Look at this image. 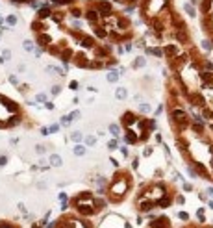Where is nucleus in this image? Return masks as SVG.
Here are the masks:
<instances>
[{
  "label": "nucleus",
  "instance_id": "nucleus-22",
  "mask_svg": "<svg viewBox=\"0 0 213 228\" xmlns=\"http://www.w3.org/2000/svg\"><path fill=\"white\" fill-rule=\"evenodd\" d=\"M17 24H19V15H15V13L6 15V26L8 28H15Z\"/></svg>",
  "mask_w": 213,
  "mask_h": 228
},
{
  "label": "nucleus",
  "instance_id": "nucleus-42",
  "mask_svg": "<svg viewBox=\"0 0 213 228\" xmlns=\"http://www.w3.org/2000/svg\"><path fill=\"white\" fill-rule=\"evenodd\" d=\"M119 152L122 154V158H130V150H128V147H119Z\"/></svg>",
  "mask_w": 213,
  "mask_h": 228
},
{
  "label": "nucleus",
  "instance_id": "nucleus-37",
  "mask_svg": "<svg viewBox=\"0 0 213 228\" xmlns=\"http://www.w3.org/2000/svg\"><path fill=\"white\" fill-rule=\"evenodd\" d=\"M70 123H72V119H70L69 115H63V117L59 119V124H61V126H70Z\"/></svg>",
  "mask_w": 213,
  "mask_h": 228
},
{
  "label": "nucleus",
  "instance_id": "nucleus-48",
  "mask_svg": "<svg viewBox=\"0 0 213 228\" xmlns=\"http://www.w3.org/2000/svg\"><path fill=\"white\" fill-rule=\"evenodd\" d=\"M45 108H46L48 111H52V110H54L56 106H54V102H50V100H48V102H45Z\"/></svg>",
  "mask_w": 213,
  "mask_h": 228
},
{
  "label": "nucleus",
  "instance_id": "nucleus-43",
  "mask_svg": "<svg viewBox=\"0 0 213 228\" xmlns=\"http://www.w3.org/2000/svg\"><path fill=\"white\" fill-rule=\"evenodd\" d=\"M78 87H80V84H78L76 80H72V82H69V89H70V91H78Z\"/></svg>",
  "mask_w": 213,
  "mask_h": 228
},
{
  "label": "nucleus",
  "instance_id": "nucleus-26",
  "mask_svg": "<svg viewBox=\"0 0 213 228\" xmlns=\"http://www.w3.org/2000/svg\"><path fill=\"white\" fill-rule=\"evenodd\" d=\"M200 48H202V50H206V52H211V50H213V41L208 39V37H206V39H202V41H200Z\"/></svg>",
  "mask_w": 213,
  "mask_h": 228
},
{
  "label": "nucleus",
  "instance_id": "nucleus-12",
  "mask_svg": "<svg viewBox=\"0 0 213 228\" xmlns=\"http://www.w3.org/2000/svg\"><path fill=\"white\" fill-rule=\"evenodd\" d=\"M182 11L189 17V19H196L198 17V8L195 4H191L189 0H185V2L182 4Z\"/></svg>",
  "mask_w": 213,
  "mask_h": 228
},
{
  "label": "nucleus",
  "instance_id": "nucleus-5",
  "mask_svg": "<svg viewBox=\"0 0 213 228\" xmlns=\"http://www.w3.org/2000/svg\"><path fill=\"white\" fill-rule=\"evenodd\" d=\"M46 228H94L93 223L87 219V217H82L78 213H69L63 211L56 221H52Z\"/></svg>",
  "mask_w": 213,
  "mask_h": 228
},
{
  "label": "nucleus",
  "instance_id": "nucleus-40",
  "mask_svg": "<svg viewBox=\"0 0 213 228\" xmlns=\"http://www.w3.org/2000/svg\"><path fill=\"white\" fill-rule=\"evenodd\" d=\"M8 80H9V84H11V85H15V87H19V85H20V84H19V78H17L15 74H9Z\"/></svg>",
  "mask_w": 213,
  "mask_h": 228
},
{
  "label": "nucleus",
  "instance_id": "nucleus-49",
  "mask_svg": "<svg viewBox=\"0 0 213 228\" xmlns=\"http://www.w3.org/2000/svg\"><path fill=\"white\" fill-rule=\"evenodd\" d=\"M198 199H200V200H204V202H208V195H206V191H204V193H198Z\"/></svg>",
  "mask_w": 213,
  "mask_h": 228
},
{
  "label": "nucleus",
  "instance_id": "nucleus-41",
  "mask_svg": "<svg viewBox=\"0 0 213 228\" xmlns=\"http://www.w3.org/2000/svg\"><path fill=\"white\" fill-rule=\"evenodd\" d=\"M9 4H13V6H24V4H28L30 0H8Z\"/></svg>",
  "mask_w": 213,
  "mask_h": 228
},
{
  "label": "nucleus",
  "instance_id": "nucleus-44",
  "mask_svg": "<svg viewBox=\"0 0 213 228\" xmlns=\"http://www.w3.org/2000/svg\"><path fill=\"white\" fill-rule=\"evenodd\" d=\"M178 219H182V221H189V213H187V211H178Z\"/></svg>",
  "mask_w": 213,
  "mask_h": 228
},
{
  "label": "nucleus",
  "instance_id": "nucleus-34",
  "mask_svg": "<svg viewBox=\"0 0 213 228\" xmlns=\"http://www.w3.org/2000/svg\"><path fill=\"white\" fill-rule=\"evenodd\" d=\"M69 117L72 119V123H74V121H80V119H82V111H80V110H72V111L69 113Z\"/></svg>",
  "mask_w": 213,
  "mask_h": 228
},
{
  "label": "nucleus",
  "instance_id": "nucleus-35",
  "mask_svg": "<svg viewBox=\"0 0 213 228\" xmlns=\"http://www.w3.org/2000/svg\"><path fill=\"white\" fill-rule=\"evenodd\" d=\"M196 217H198L200 223H206V210H204V208H198V210H196Z\"/></svg>",
  "mask_w": 213,
  "mask_h": 228
},
{
  "label": "nucleus",
  "instance_id": "nucleus-13",
  "mask_svg": "<svg viewBox=\"0 0 213 228\" xmlns=\"http://www.w3.org/2000/svg\"><path fill=\"white\" fill-rule=\"evenodd\" d=\"M148 228H170V223H169V219L165 215H161V217H156V219L148 224Z\"/></svg>",
  "mask_w": 213,
  "mask_h": 228
},
{
  "label": "nucleus",
  "instance_id": "nucleus-16",
  "mask_svg": "<svg viewBox=\"0 0 213 228\" xmlns=\"http://www.w3.org/2000/svg\"><path fill=\"white\" fill-rule=\"evenodd\" d=\"M130 67H132L134 71L145 69V67H146V58H145V56H135V58H134V61L130 63Z\"/></svg>",
  "mask_w": 213,
  "mask_h": 228
},
{
  "label": "nucleus",
  "instance_id": "nucleus-24",
  "mask_svg": "<svg viewBox=\"0 0 213 228\" xmlns=\"http://www.w3.org/2000/svg\"><path fill=\"white\" fill-rule=\"evenodd\" d=\"M137 111H139L141 115H148V113H150L152 111V106L150 104H148V102H139V104H137Z\"/></svg>",
  "mask_w": 213,
  "mask_h": 228
},
{
  "label": "nucleus",
  "instance_id": "nucleus-4",
  "mask_svg": "<svg viewBox=\"0 0 213 228\" xmlns=\"http://www.w3.org/2000/svg\"><path fill=\"white\" fill-rule=\"evenodd\" d=\"M24 121V113L20 106L11 99L0 95V128H13Z\"/></svg>",
  "mask_w": 213,
  "mask_h": 228
},
{
  "label": "nucleus",
  "instance_id": "nucleus-46",
  "mask_svg": "<svg viewBox=\"0 0 213 228\" xmlns=\"http://www.w3.org/2000/svg\"><path fill=\"white\" fill-rule=\"evenodd\" d=\"M8 161H9V158H8L6 154H2V156H0V167H4V165H8Z\"/></svg>",
  "mask_w": 213,
  "mask_h": 228
},
{
  "label": "nucleus",
  "instance_id": "nucleus-8",
  "mask_svg": "<svg viewBox=\"0 0 213 228\" xmlns=\"http://www.w3.org/2000/svg\"><path fill=\"white\" fill-rule=\"evenodd\" d=\"M98 228H134V226L128 223V221H124L122 217L115 215V213H108L102 219V223H100Z\"/></svg>",
  "mask_w": 213,
  "mask_h": 228
},
{
  "label": "nucleus",
  "instance_id": "nucleus-52",
  "mask_svg": "<svg viewBox=\"0 0 213 228\" xmlns=\"http://www.w3.org/2000/svg\"><path fill=\"white\" fill-rule=\"evenodd\" d=\"M174 200H176V202H178V204H184V202H185V199H184V197H182V195H178V197H176V199H174Z\"/></svg>",
  "mask_w": 213,
  "mask_h": 228
},
{
  "label": "nucleus",
  "instance_id": "nucleus-47",
  "mask_svg": "<svg viewBox=\"0 0 213 228\" xmlns=\"http://www.w3.org/2000/svg\"><path fill=\"white\" fill-rule=\"evenodd\" d=\"M39 132H41V135H50V130H48V126H43V128L39 130Z\"/></svg>",
  "mask_w": 213,
  "mask_h": 228
},
{
  "label": "nucleus",
  "instance_id": "nucleus-29",
  "mask_svg": "<svg viewBox=\"0 0 213 228\" xmlns=\"http://www.w3.org/2000/svg\"><path fill=\"white\" fill-rule=\"evenodd\" d=\"M108 148H110V152H115V150H119V139L111 137V139L108 141Z\"/></svg>",
  "mask_w": 213,
  "mask_h": 228
},
{
  "label": "nucleus",
  "instance_id": "nucleus-32",
  "mask_svg": "<svg viewBox=\"0 0 213 228\" xmlns=\"http://www.w3.org/2000/svg\"><path fill=\"white\" fill-rule=\"evenodd\" d=\"M35 102H39V104L48 102V95H46V93H37V95H35Z\"/></svg>",
  "mask_w": 213,
  "mask_h": 228
},
{
  "label": "nucleus",
  "instance_id": "nucleus-25",
  "mask_svg": "<svg viewBox=\"0 0 213 228\" xmlns=\"http://www.w3.org/2000/svg\"><path fill=\"white\" fill-rule=\"evenodd\" d=\"M83 137H85V135L80 132V130H74V132L69 134V139L72 141V143H83Z\"/></svg>",
  "mask_w": 213,
  "mask_h": 228
},
{
  "label": "nucleus",
  "instance_id": "nucleus-53",
  "mask_svg": "<svg viewBox=\"0 0 213 228\" xmlns=\"http://www.w3.org/2000/svg\"><path fill=\"white\" fill-rule=\"evenodd\" d=\"M206 193H208V195H209V197H213V186H209V187H208V189H206Z\"/></svg>",
  "mask_w": 213,
  "mask_h": 228
},
{
  "label": "nucleus",
  "instance_id": "nucleus-51",
  "mask_svg": "<svg viewBox=\"0 0 213 228\" xmlns=\"http://www.w3.org/2000/svg\"><path fill=\"white\" fill-rule=\"evenodd\" d=\"M161 111H163V104H159V106H158V110L154 111V115L158 117V115H159V113H161Z\"/></svg>",
  "mask_w": 213,
  "mask_h": 228
},
{
  "label": "nucleus",
  "instance_id": "nucleus-7",
  "mask_svg": "<svg viewBox=\"0 0 213 228\" xmlns=\"http://www.w3.org/2000/svg\"><path fill=\"white\" fill-rule=\"evenodd\" d=\"M83 20L87 23L89 28H94V26H100L102 24V15L97 8H94L93 2H87L83 6Z\"/></svg>",
  "mask_w": 213,
  "mask_h": 228
},
{
  "label": "nucleus",
  "instance_id": "nucleus-36",
  "mask_svg": "<svg viewBox=\"0 0 213 228\" xmlns=\"http://www.w3.org/2000/svg\"><path fill=\"white\" fill-rule=\"evenodd\" d=\"M59 93H61V85H59V84H54V85L50 87V95H52V96H58Z\"/></svg>",
  "mask_w": 213,
  "mask_h": 228
},
{
  "label": "nucleus",
  "instance_id": "nucleus-18",
  "mask_svg": "<svg viewBox=\"0 0 213 228\" xmlns=\"http://www.w3.org/2000/svg\"><path fill=\"white\" fill-rule=\"evenodd\" d=\"M48 165L50 167H61L63 165V158L58 154V152H52V154L48 156Z\"/></svg>",
  "mask_w": 213,
  "mask_h": 228
},
{
  "label": "nucleus",
  "instance_id": "nucleus-45",
  "mask_svg": "<svg viewBox=\"0 0 213 228\" xmlns=\"http://www.w3.org/2000/svg\"><path fill=\"white\" fill-rule=\"evenodd\" d=\"M182 187H184V191H193L195 187H193V184H189V182H184L182 184Z\"/></svg>",
  "mask_w": 213,
  "mask_h": 228
},
{
  "label": "nucleus",
  "instance_id": "nucleus-14",
  "mask_svg": "<svg viewBox=\"0 0 213 228\" xmlns=\"http://www.w3.org/2000/svg\"><path fill=\"white\" fill-rule=\"evenodd\" d=\"M45 72L48 76H65V69H61L59 65H45Z\"/></svg>",
  "mask_w": 213,
  "mask_h": 228
},
{
  "label": "nucleus",
  "instance_id": "nucleus-20",
  "mask_svg": "<svg viewBox=\"0 0 213 228\" xmlns=\"http://www.w3.org/2000/svg\"><path fill=\"white\" fill-rule=\"evenodd\" d=\"M113 95H115V99H117V100H126V99H128V89L122 87V85H119V87L115 89Z\"/></svg>",
  "mask_w": 213,
  "mask_h": 228
},
{
  "label": "nucleus",
  "instance_id": "nucleus-11",
  "mask_svg": "<svg viewBox=\"0 0 213 228\" xmlns=\"http://www.w3.org/2000/svg\"><path fill=\"white\" fill-rule=\"evenodd\" d=\"M54 4H50V2H45L43 4V8H39L37 11H35V19H39V20H50V17H52V11H54Z\"/></svg>",
  "mask_w": 213,
  "mask_h": 228
},
{
  "label": "nucleus",
  "instance_id": "nucleus-30",
  "mask_svg": "<svg viewBox=\"0 0 213 228\" xmlns=\"http://www.w3.org/2000/svg\"><path fill=\"white\" fill-rule=\"evenodd\" d=\"M46 150H48L46 145H43V143H37V145H35V154H37V156H45Z\"/></svg>",
  "mask_w": 213,
  "mask_h": 228
},
{
  "label": "nucleus",
  "instance_id": "nucleus-28",
  "mask_svg": "<svg viewBox=\"0 0 213 228\" xmlns=\"http://www.w3.org/2000/svg\"><path fill=\"white\" fill-rule=\"evenodd\" d=\"M46 2L54 4V6H72V4H76V0H46Z\"/></svg>",
  "mask_w": 213,
  "mask_h": 228
},
{
  "label": "nucleus",
  "instance_id": "nucleus-19",
  "mask_svg": "<svg viewBox=\"0 0 213 228\" xmlns=\"http://www.w3.org/2000/svg\"><path fill=\"white\" fill-rule=\"evenodd\" d=\"M121 76H122V74L119 72V69H110V71H108V74H106V80H108L110 84H117Z\"/></svg>",
  "mask_w": 213,
  "mask_h": 228
},
{
  "label": "nucleus",
  "instance_id": "nucleus-9",
  "mask_svg": "<svg viewBox=\"0 0 213 228\" xmlns=\"http://www.w3.org/2000/svg\"><path fill=\"white\" fill-rule=\"evenodd\" d=\"M163 47V54H165V58L167 59H174L176 56H180L184 50H182V45H180L178 41H172V43H165Z\"/></svg>",
  "mask_w": 213,
  "mask_h": 228
},
{
  "label": "nucleus",
  "instance_id": "nucleus-17",
  "mask_svg": "<svg viewBox=\"0 0 213 228\" xmlns=\"http://www.w3.org/2000/svg\"><path fill=\"white\" fill-rule=\"evenodd\" d=\"M72 154L78 156V158H83L85 154H87V147H85V143H74L72 145Z\"/></svg>",
  "mask_w": 213,
  "mask_h": 228
},
{
  "label": "nucleus",
  "instance_id": "nucleus-21",
  "mask_svg": "<svg viewBox=\"0 0 213 228\" xmlns=\"http://www.w3.org/2000/svg\"><path fill=\"white\" fill-rule=\"evenodd\" d=\"M83 143H85V147H97V143H98V135H97V134H89V135H85V137H83Z\"/></svg>",
  "mask_w": 213,
  "mask_h": 228
},
{
  "label": "nucleus",
  "instance_id": "nucleus-10",
  "mask_svg": "<svg viewBox=\"0 0 213 228\" xmlns=\"http://www.w3.org/2000/svg\"><path fill=\"white\" fill-rule=\"evenodd\" d=\"M93 4H94V8L100 11L102 17H106V15H110V13L115 11V6H113L111 0H93Z\"/></svg>",
  "mask_w": 213,
  "mask_h": 228
},
{
  "label": "nucleus",
  "instance_id": "nucleus-3",
  "mask_svg": "<svg viewBox=\"0 0 213 228\" xmlns=\"http://www.w3.org/2000/svg\"><path fill=\"white\" fill-rule=\"evenodd\" d=\"M135 197L152 202L156 208H169V206L174 202V197H172V193H170V189H169V186L165 182L145 184Z\"/></svg>",
  "mask_w": 213,
  "mask_h": 228
},
{
  "label": "nucleus",
  "instance_id": "nucleus-2",
  "mask_svg": "<svg viewBox=\"0 0 213 228\" xmlns=\"http://www.w3.org/2000/svg\"><path fill=\"white\" fill-rule=\"evenodd\" d=\"M134 189V175L126 169H115L106 187V199L110 204H122Z\"/></svg>",
  "mask_w": 213,
  "mask_h": 228
},
{
  "label": "nucleus",
  "instance_id": "nucleus-33",
  "mask_svg": "<svg viewBox=\"0 0 213 228\" xmlns=\"http://www.w3.org/2000/svg\"><path fill=\"white\" fill-rule=\"evenodd\" d=\"M0 59H2V63H8L9 59H11V50H9V48L2 50V56H0Z\"/></svg>",
  "mask_w": 213,
  "mask_h": 228
},
{
  "label": "nucleus",
  "instance_id": "nucleus-39",
  "mask_svg": "<svg viewBox=\"0 0 213 228\" xmlns=\"http://www.w3.org/2000/svg\"><path fill=\"white\" fill-rule=\"evenodd\" d=\"M48 130H50V134H58L59 130H61V124H59V123H54V124L48 126Z\"/></svg>",
  "mask_w": 213,
  "mask_h": 228
},
{
  "label": "nucleus",
  "instance_id": "nucleus-27",
  "mask_svg": "<svg viewBox=\"0 0 213 228\" xmlns=\"http://www.w3.org/2000/svg\"><path fill=\"white\" fill-rule=\"evenodd\" d=\"M154 150H156V148H154L152 145H145V148H143V152H141V156H143L145 160H146V158H152V156H154Z\"/></svg>",
  "mask_w": 213,
  "mask_h": 228
},
{
  "label": "nucleus",
  "instance_id": "nucleus-31",
  "mask_svg": "<svg viewBox=\"0 0 213 228\" xmlns=\"http://www.w3.org/2000/svg\"><path fill=\"white\" fill-rule=\"evenodd\" d=\"M0 228H22V226L13 221H0Z\"/></svg>",
  "mask_w": 213,
  "mask_h": 228
},
{
  "label": "nucleus",
  "instance_id": "nucleus-50",
  "mask_svg": "<svg viewBox=\"0 0 213 228\" xmlns=\"http://www.w3.org/2000/svg\"><path fill=\"white\" fill-rule=\"evenodd\" d=\"M154 139H156V143H163V137H161V134H156V135H154Z\"/></svg>",
  "mask_w": 213,
  "mask_h": 228
},
{
  "label": "nucleus",
  "instance_id": "nucleus-6",
  "mask_svg": "<svg viewBox=\"0 0 213 228\" xmlns=\"http://www.w3.org/2000/svg\"><path fill=\"white\" fill-rule=\"evenodd\" d=\"M169 117H170V124H172V128L176 130L178 134H184V132L189 130V126H191V115H189V111L185 110V108L178 106V104L170 106Z\"/></svg>",
  "mask_w": 213,
  "mask_h": 228
},
{
  "label": "nucleus",
  "instance_id": "nucleus-15",
  "mask_svg": "<svg viewBox=\"0 0 213 228\" xmlns=\"http://www.w3.org/2000/svg\"><path fill=\"white\" fill-rule=\"evenodd\" d=\"M108 132L111 134V137H115V139H121V137H122V134H124V130H122L121 123H111V124L108 126Z\"/></svg>",
  "mask_w": 213,
  "mask_h": 228
},
{
  "label": "nucleus",
  "instance_id": "nucleus-54",
  "mask_svg": "<svg viewBox=\"0 0 213 228\" xmlns=\"http://www.w3.org/2000/svg\"><path fill=\"white\" fill-rule=\"evenodd\" d=\"M208 206H209V210H213V200H208Z\"/></svg>",
  "mask_w": 213,
  "mask_h": 228
},
{
  "label": "nucleus",
  "instance_id": "nucleus-1",
  "mask_svg": "<svg viewBox=\"0 0 213 228\" xmlns=\"http://www.w3.org/2000/svg\"><path fill=\"white\" fill-rule=\"evenodd\" d=\"M108 199H106V195H98L91 189H85V191H80L76 193L74 197L69 199V206L74 213H78L82 217H91L102 213L106 208H108Z\"/></svg>",
  "mask_w": 213,
  "mask_h": 228
},
{
  "label": "nucleus",
  "instance_id": "nucleus-38",
  "mask_svg": "<svg viewBox=\"0 0 213 228\" xmlns=\"http://www.w3.org/2000/svg\"><path fill=\"white\" fill-rule=\"evenodd\" d=\"M130 167H132L134 171H139V156H134V158H132V163H130Z\"/></svg>",
  "mask_w": 213,
  "mask_h": 228
},
{
  "label": "nucleus",
  "instance_id": "nucleus-23",
  "mask_svg": "<svg viewBox=\"0 0 213 228\" xmlns=\"http://www.w3.org/2000/svg\"><path fill=\"white\" fill-rule=\"evenodd\" d=\"M35 48H37V43H35V41H32V39H24V41H22V50H24V52H30V54H32Z\"/></svg>",
  "mask_w": 213,
  "mask_h": 228
}]
</instances>
